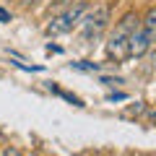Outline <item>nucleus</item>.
Instances as JSON below:
<instances>
[{
  "label": "nucleus",
  "instance_id": "obj_1",
  "mask_svg": "<svg viewBox=\"0 0 156 156\" xmlns=\"http://www.w3.org/2000/svg\"><path fill=\"white\" fill-rule=\"evenodd\" d=\"M109 26V5L99 3V5H89V11L81 16L78 29H81V42L83 44H96L101 34Z\"/></svg>",
  "mask_w": 156,
  "mask_h": 156
},
{
  "label": "nucleus",
  "instance_id": "obj_2",
  "mask_svg": "<svg viewBox=\"0 0 156 156\" xmlns=\"http://www.w3.org/2000/svg\"><path fill=\"white\" fill-rule=\"evenodd\" d=\"M138 13H125L120 21L115 23V29H112V34H109V39H107V57L109 60H115V62H122L125 57H128V37H130V31L135 29V23H138Z\"/></svg>",
  "mask_w": 156,
  "mask_h": 156
},
{
  "label": "nucleus",
  "instance_id": "obj_3",
  "mask_svg": "<svg viewBox=\"0 0 156 156\" xmlns=\"http://www.w3.org/2000/svg\"><path fill=\"white\" fill-rule=\"evenodd\" d=\"M89 11V3H70L68 8H62L60 13H52L50 23L44 26V34L47 37H62V34H70L73 29L78 26V21H81V16Z\"/></svg>",
  "mask_w": 156,
  "mask_h": 156
},
{
  "label": "nucleus",
  "instance_id": "obj_4",
  "mask_svg": "<svg viewBox=\"0 0 156 156\" xmlns=\"http://www.w3.org/2000/svg\"><path fill=\"white\" fill-rule=\"evenodd\" d=\"M151 47H154V44H151L148 37L143 34V29H140V18H138L135 29L130 31V37H128V57H143Z\"/></svg>",
  "mask_w": 156,
  "mask_h": 156
},
{
  "label": "nucleus",
  "instance_id": "obj_5",
  "mask_svg": "<svg viewBox=\"0 0 156 156\" xmlns=\"http://www.w3.org/2000/svg\"><path fill=\"white\" fill-rule=\"evenodd\" d=\"M140 29H143V34L148 37V42L154 44V39H156V8H148V11H146V16L140 18Z\"/></svg>",
  "mask_w": 156,
  "mask_h": 156
},
{
  "label": "nucleus",
  "instance_id": "obj_6",
  "mask_svg": "<svg viewBox=\"0 0 156 156\" xmlns=\"http://www.w3.org/2000/svg\"><path fill=\"white\" fill-rule=\"evenodd\" d=\"M50 91H52V94H57V96H60V99H65V101H68V104H73V107H78V109H81V107H86V104H83V101L78 99V96H73V94H70V91H62V89H57V86H55V83H50Z\"/></svg>",
  "mask_w": 156,
  "mask_h": 156
},
{
  "label": "nucleus",
  "instance_id": "obj_7",
  "mask_svg": "<svg viewBox=\"0 0 156 156\" xmlns=\"http://www.w3.org/2000/svg\"><path fill=\"white\" fill-rule=\"evenodd\" d=\"M73 70H81V73H99L101 65L99 62H91V60H81V62H70Z\"/></svg>",
  "mask_w": 156,
  "mask_h": 156
},
{
  "label": "nucleus",
  "instance_id": "obj_8",
  "mask_svg": "<svg viewBox=\"0 0 156 156\" xmlns=\"http://www.w3.org/2000/svg\"><path fill=\"white\" fill-rule=\"evenodd\" d=\"M99 83H104V86H109V89H115V86L122 83V78H117V76H101Z\"/></svg>",
  "mask_w": 156,
  "mask_h": 156
},
{
  "label": "nucleus",
  "instance_id": "obj_9",
  "mask_svg": "<svg viewBox=\"0 0 156 156\" xmlns=\"http://www.w3.org/2000/svg\"><path fill=\"white\" fill-rule=\"evenodd\" d=\"M70 3H73V0H52V8H50V11L52 13H60L62 8H68Z\"/></svg>",
  "mask_w": 156,
  "mask_h": 156
},
{
  "label": "nucleus",
  "instance_id": "obj_10",
  "mask_svg": "<svg viewBox=\"0 0 156 156\" xmlns=\"http://www.w3.org/2000/svg\"><path fill=\"white\" fill-rule=\"evenodd\" d=\"M125 99H128V94H122V91H112L107 96V101H125Z\"/></svg>",
  "mask_w": 156,
  "mask_h": 156
},
{
  "label": "nucleus",
  "instance_id": "obj_11",
  "mask_svg": "<svg viewBox=\"0 0 156 156\" xmlns=\"http://www.w3.org/2000/svg\"><path fill=\"white\" fill-rule=\"evenodd\" d=\"M11 18H13V16H11V13H8V11H5L3 5H0V23H8Z\"/></svg>",
  "mask_w": 156,
  "mask_h": 156
},
{
  "label": "nucleus",
  "instance_id": "obj_12",
  "mask_svg": "<svg viewBox=\"0 0 156 156\" xmlns=\"http://www.w3.org/2000/svg\"><path fill=\"white\" fill-rule=\"evenodd\" d=\"M52 52H55V55H57V52H62V50H60V47H57V44H47V55H52Z\"/></svg>",
  "mask_w": 156,
  "mask_h": 156
},
{
  "label": "nucleus",
  "instance_id": "obj_13",
  "mask_svg": "<svg viewBox=\"0 0 156 156\" xmlns=\"http://www.w3.org/2000/svg\"><path fill=\"white\" fill-rule=\"evenodd\" d=\"M37 3H39V0H21L23 8H31V5H37Z\"/></svg>",
  "mask_w": 156,
  "mask_h": 156
}]
</instances>
